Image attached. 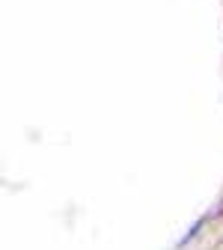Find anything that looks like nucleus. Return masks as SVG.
I'll list each match as a JSON object with an SVG mask.
<instances>
[]
</instances>
